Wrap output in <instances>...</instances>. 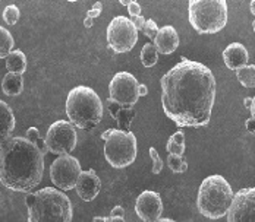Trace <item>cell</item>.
Returning a JSON list of instances; mask_svg holds the SVG:
<instances>
[{"mask_svg":"<svg viewBox=\"0 0 255 222\" xmlns=\"http://www.w3.org/2000/svg\"><path fill=\"white\" fill-rule=\"evenodd\" d=\"M161 107L179 127H204L216 101L214 74L200 62L182 57L161 80Z\"/></svg>","mask_w":255,"mask_h":222,"instance_id":"cell-1","label":"cell"},{"mask_svg":"<svg viewBox=\"0 0 255 222\" xmlns=\"http://www.w3.org/2000/svg\"><path fill=\"white\" fill-rule=\"evenodd\" d=\"M1 184L18 193H32L43 180L44 153L29 139L13 136L1 144Z\"/></svg>","mask_w":255,"mask_h":222,"instance_id":"cell-2","label":"cell"},{"mask_svg":"<svg viewBox=\"0 0 255 222\" xmlns=\"http://www.w3.org/2000/svg\"><path fill=\"white\" fill-rule=\"evenodd\" d=\"M28 222H72V202L62 190L44 187L25 198Z\"/></svg>","mask_w":255,"mask_h":222,"instance_id":"cell-3","label":"cell"},{"mask_svg":"<svg viewBox=\"0 0 255 222\" xmlns=\"http://www.w3.org/2000/svg\"><path fill=\"white\" fill-rule=\"evenodd\" d=\"M66 114L69 122L78 129H94L103 120L102 99L90 86H75L66 98Z\"/></svg>","mask_w":255,"mask_h":222,"instance_id":"cell-4","label":"cell"},{"mask_svg":"<svg viewBox=\"0 0 255 222\" xmlns=\"http://www.w3.org/2000/svg\"><path fill=\"white\" fill-rule=\"evenodd\" d=\"M233 198L235 193L229 181L220 174H213L203 180L198 189L197 208L205 218L220 220L228 215Z\"/></svg>","mask_w":255,"mask_h":222,"instance_id":"cell-5","label":"cell"},{"mask_svg":"<svg viewBox=\"0 0 255 222\" xmlns=\"http://www.w3.org/2000/svg\"><path fill=\"white\" fill-rule=\"evenodd\" d=\"M188 16L198 34H217L228 24V3L225 0H189Z\"/></svg>","mask_w":255,"mask_h":222,"instance_id":"cell-6","label":"cell"},{"mask_svg":"<svg viewBox=\"0 0 255 222\" xmlns=\"http://www.w3.org/2000/svg\"><path fill=\"white\" fill-rule=\"evenodd\" d=\"M138 153V142L135 135L129 130L124 132L115 129L109 141L104 144V156L106 161L113 168H127L133 164Z\"/></svg>","mask_w":255,"mask_h":222,"instance_id":"cell-7","label":"cell"},{"mask_svg":"<svg viewBox=\"0 0 255 222\" xmlns=\"http://www.w3.org/2000/svg\"><path fill=\"white\" fill-rule=\"evenodd\" d=\"M107 43L115 53H128L138 43V29L127 16H115L107 25Z\"/></svg>","mask_w":255,"mask_h":222,"instance_id":"cell-8","label":"cell"},{"mask_svg":"<svg viewBox=\"0 0 255 222\" xmlns=\"http://www.w3.org/2000/svg\"><path fill=\"white\" fill-rule=\"evenodd\" d=\"M81 173V164L75 156L69 153L60 155L51 164L50 180L59 190L69 192L77 187Z\"/></svg>","mask_w":255,"mask_h":222,"instance_id":"cell-9","label":"cell"},{"mask_svg":"<svg viewBox=\"0 0 255 222\" xmlns=\"http://www.w3.org/2000/svg\"><path fill=\"white\" fill-rule=\"evenodd\" d=\"M75 126L68 120H57L51 124L46 135V142L51 153L68 155L77 147Z\"/></svg>","mask_w":255,"mask_h":222,"instance_id":"cell-10","label":"cell"},{"mask_svg":"<svg viewBox=\"0 0 255 222\" xmlns=\"http://www.w3.org/2000/svg\"><path fill=\"white\" fill-rule=\"evenodd\" d=\"M138 86L139 83L133 74L129 72H119L112 77L109 83L110 98L118 101L124 107H133L139 98Z\"/></svg>","mask_w":255,"mask_h":222,"instance_id":"cell-11","label":"cell"},{"mask_svg":"<svg viewBox=\"0 0 255 222\" xmlns=\"http://www.w3.org/2000/svg\"><path fill=\"white\" fill-rule=\"evenodd\" d=\"M228 222H255V187L241 189L232 200Z\"/></svg>","mask_w":255,"mask_h":222,"instance_id":"cell-12","label":"cell"},{"mask_svg":"<svg viewBox=\"0 0 255 222\" xmlns=\"http://www.w3.org/2000/svg\"><path fill=\"white\" fill-rule=\"evenodd\" d=\"M135 214L144 222L158 221L163 214L161 196L153 190H144L135 202Z\"/></svg>","mask_w":255,"mask_h":222,"instance_id":"cell-13","label":"cell"},{"mask_svg":"<svg viewBox=\"0 0 255 222\" xmlns=\"http://www.w3.org/2000/svg\"><path fill=\"white\" fill-rule=\"evenodd\" d=\"M77 193L84 202H91L99 196L102 190V181L94 170L82 171L77 183Z\"/></svg>","mask_w":255,"mask_h":222,"instance_id":"cell-14","label":"cell"},{"mask_svg":"<svg viewBox=\"0 0 255 222\" xmlns=\"http://www.w3.org/2000/svg\"><path fill=\"white\" fill-rule=\"evenodd\" d=\"M223 60L230 71H239L241 68L248 65L250 54H248V50L244 44L232 43L223 50Z\"/></svg>","mask_w":255,"mask_h":222,"instance_id":"cell-15","label":"cell"},{"mask_svg":"<svg viewBox=\"0 0 255 222\" xmlns=\"http://www.w3.org/2000/svg\"><path fill=\"white\" fill-rule=\"evenodd\" d=\"M154 46H155L157 51L161 54H172L179 47L178 31L172 25H166V26L160 28V31L154 40Z\"/></svg>","mask_w":255,"mask_h":222,"instance_id":"cell-16","label":"cell"},{"mask_svg":"<svg viewBox=\"0 0 255 222\" xmlns=\"http://www.w3.org/2000/svg\"><path fill=\"white\" fill-rule=\"evenodd\" d=\"M0 122H1V136H0V144H4L7 139H10V133L15 129V116L12 108L4 102L0 101Z\"/></svg>","mask_w":255,"mask_h":222,"instance_id":"cell-17","label":"cell"},{"mask_svg":"<svg viewBox=\"0 0 255 222\" xmlns=\"http://www.w3.org/2000/svg\"><path fill=\"white\" fill-rule=\"evenodd\" d=\"M1 89L6 95L16 97L24 91V77L18 74H6L1 80Z\"/></svg>","mask_w":255,"mask_h":222,"instance_id":"cell-18","label":"cell"},{"mask_svg":"<svg viewBox=\"0 0 255 222\" xmlns=\"http://www.w3.org/2000/svg\"><path fill=\"white\" fill-rule=\"evenodd\" d=\"M4 60L9 74H22L26 71V56L21 50H13Z\"/></svg>","mask_w":255,"mask_h":222,"instance_id":"cell-19","label":"cell"},{"mask_svg":"<svg viewBox=\"0 0 255 222\" xmlns=\"http://www.w3.org/2000/svg\"><path fill=\"white\" fill-rule=\"evenodd\" d=\"M238 80L245 88H255V65H247L236 71Z\"/></svg>","mask_w":255,"mask_h":222,"instance_id":"cell-20","label":"cell"},{"mask_svg":"<svg viewBox=\"0 0 255 222\" xmlns=\"http://www.w3.org/2000/svg\"><path fill=\"white\" fill-rule=\"evenodd\" d=\"M139 59H141V63L145 66V68H153L155 66L157 60H158V51L155 49L153 43H147L144 44V47L141 50V54H139Z\"/></svg>","mask_w":255,"mask_h":222,"instance_id":"cell-21","label":"cell"},{"mask_svg":"<svg viewBox=\"0 0 255 222\" xmlns=\"http://www.w3.org/2000/svg\"><path fill=\"white\" fill-rule=\"evenodd\" d=\"M13 46H15V41H13L12 34L4 26H1L0 28V57L6 59L13 51Z\"/></svg>","mask_w":255,"mask_h":222,"instance_id":"cell-22","label":"cell"},{"mask_svg":"<svg viewBox=\"0 0 255 222\" xmlns=\"http://www.w3.org/2000/svg\"><path fill=\"white\" fill-rule=\"evenodd\" d=\"M133 119H135V108H133V107H124V108L119 111L118 117H116V122H118L119 130L129 132V127H130Z\"/></svg>","mask_w":255,"mask_h":222,"instance_id":"cell-23","label":"cell"},{"mask_svg":"<svg viewBox=\"0 0 255 222\" xmlns=\"http://www.w3.org/2000/svg\"><path fill=\"white\" fill-rule=\"evenodd\" d=\"M167 165H169V168L173 171V173H185L186 170H188V164H186V161L182 158V156H179V155H170L169 153V156H167Z\"/></svg>","mask_w":255,"mask_h":222,"instance_id":"cell-24","label":"cell"},{"mask_svg":"<svg viewBox=\"0 0 255 222\" xmlns=\"http://www.w3.org/2000/svg\"><path fill=\"white\" fill-rule=\"evenodd\" d=\"M19 9H18V6H15V4H9V6H6L4 9H3V21L6 22V24L9 25H15L18 21H19Z\"/></svg>","mask_w":255,"mask_h":222,"instance_id":"cell-25","label":"cell"},{"mask_svg":"<svg viewBox=\"0 0 255 222\" xmlns=\"http://www.w3.org/2000/svg\"><path fill=\"white\" fill-rule=\"evenodd\" d=\"M104 105H106V108L109 110V113H110V116L116 120V117H118V114H119V111L124 108V105L122 104H119L118 101H115L113 98H109L106 99V102H104Z\"/></svg>","mask_w":255,"mask_h":222,"instance_id":"cell-26","label":"cell"},{"mask_svg":"<svg viewBox=\"0 0 255 222\" xmlns=\"http://www.w3.org/2000/svg\"><path fill=\"white\" fill-rule=\"evenodd\" d=\"M150 156H151V161H153V173L160 174L163 170V159L161 156L158 155L157 149L150 148Z\"/></svg>","mask_w":255,"mask_h":222,"instance_id":"cell-27","label":"cell"},{"mask_svg":"<svg viewBox=\"0 0 255 222\" xmlns=\"http://www.w3.org/2000/svg\"><path fill=\"white\" fill-rule=\"evenodd\" d=\"M158 26L157 24L154 22L153 19H147V22H145V26H144V29H142V32L150 38V40H155V37H157V34H158Z\"/></svg>","mask_w":255,"mask_h":222,"instance_id":"cell-28","label":"cell"},{"mask_svg":"<svg viewBox=\"0 0 255 222\" xmlns=\"http://www.w3.org/2000/svg\"><path fill=\"white\" fill-rule=\"evenodd\" d=\"M185 145H179L176 142H173L170 138H169V141H167V144H166V149H167V152L170 153V155H179V156H183V153H185Z\"/></svg>","mask_w":255,"mask_h":222,"instance_id":"cell-29","label":"cell"},{"mask_svg":"<svg viewBox=\"0 0 255 222\" xmlns=\"http://www.w3.org/2000/svg\"><path fill=\"white\" fill-rule=\"evenodd\" d=\"M102 10H103V3L102 1H96V3L93 4V7L87 12V18L96 19V18H99V16H100Z\"/></svg>","mask_w":255,"mask_h":222,"instance_id":"cell-30","label":"cell"},{"mask_svg":"<svg viewBox=\"0 0 255 222\" xmlns=\"http://www.w3.org/2000/svg\"><path fill=\"white\" fill-rule=\"evenodd\" d=\"M128 12L132 18H138L141 16V6L138 4V1L135 0H130L129 4H128Z\"/></svg>","mask_w":255,"mask_h":222,"instance_id":"cell-31","label":"cell"},{"mask_svg":"<svg viewBox=\"0 0 255 222\" xmlns=\"http://www.w3.org/2000/svg\"><path fill=\"white\" fill-rule=\"evenodd\" d=\"M26 139H29L32 144H35L38 139H40V130L37 129V127H29L28 130H26Z\"/></svg>","mask_w":255,"mask_h":222,"instance_id":"cell-32","label":"cell"},{"mask_svg":"<svg viewBox=\"0 0 255 222\" xmlns=\"http://www.w3.org/2000/svg\"><path fill=\"white\" fill-rule=\"evenodd\" d=\"M170 139L173 141V142H176L179 145H185V135H183V132H176V133H173L172 136H170Z\"/></svg>","mask_w":255,"mask_h":222,"instance_id":"cell-33","label":"cell"},{"mask_svg":"<svg viewBox=\"0 0 255 222\" xmlns=\"http://www.w3.org/2000/svg\"><path fill=\"white\" fill-rule=\"evenodd\" d=\"M124 215H125V209L122 206H115L110 212V217L113 218H124Z\"/></svg>","mask_w":255,"mask_h":222,"instance_id":"cell-34","label":"cell"},{"mask_svg":"<svg viewBox=\"0 0 255 222\" xmlns=\"http://www.w3.org/2000/svg\"><path fill=\"white\" fill-rule=\"evenodd\" d=\"M93 222H128L124 218H113V217H109V218H104V217H96Z\"/></svg>","mask_w":255,"mask_h":222,"instance_id":"cell-35","label":"cell"},{"mask_svg":"<svg viewBox=\"0 0 255 222\" xmlns=\"http://www.w3.org/2000/svg\"><path fill=\"white\" fill-rule=\"evenodd\" d=\"M132 22H133V25L136 26V29H138V31H142V29H144V26H145L147 19H144V16L141 15V16H138V18H133V19H132Z\"/></svg>","mask_w":255,"mask_h":222,"instance_id":"cell-36","label":"cell"},{"mask_svg":"<svg viewBox=\"0 0 255 222\" xmlns=\"http://www.w3.org/2000/svg\"><path fill=\"white\" fill-rule=\"evenodd\" d=\"M35 145H37V148L40 149V150H41L44 155H46L47 152H50V150H49V147H47V142H46V139H41V138H40V139L35 142Z\"/></svg>","mask_w":255,"mask_h":222,"instance_id":"cell-37","label":"cell"},{"mask_svg":"<svg viewBox=\"0 0 255 222\" xmlns=\"http://www.w3.org/2000/svg\"><path fill=\"white\" fill-rule=\"evenodd\" d=\"M245 126H247V130L250 132V133H253L254 135L255 133V119H248L247 122H245Z\"/></svg>","mask_w":255,"mask_h":222,"instance_id":"cell-38","label":"cell"},{"mask_svg":"<svg viewBox=\"0 0 255 222\" xmlns=\"http://www.w3.org/2000/svg\"><path fill=\"white\" fill-rule=\"evenodd\" d=\"M138 94H139V97H145V95L148 94V88H147L144 83H139V86H138Z\"/></svg>","mask_w":255,"mask_h":222,"instance_id":"cell-39","label":"cell"},{"mask_svg":"<svg viewBox=\"0 0 255 222\" xmlns=\"http://www.w3.org/2000/svg\"><path fill=\"white\" fill-rule=\"evenodd\" d=\"M113 130L115 129H107V130H104L102 133V139L104 141V142H107L109 141V138L112 136V133H113Z\"/></svg>","mask_w":255,"mask_h":222,"instance_id":"cell-40","label":"cell"},{"mask_svg":"<svg viewBox=\"0 0 255 222\" xmlns=\"http://www.w3.org/2000/svg\"><path fill=\"white\" fill-rule=\"evenodd\" d=\"M94 25V19H91V18H85L84 19V26L85 28H91Z\"/></svg>","mask_w":255,"mask_h":222,"instance_id":"cell-41","label":"cell"},{"mask_svg":"<svg viewBox=\"0 0 255 222\" xmlns=\"http://www.w3.org/2000/svg\"><path fill=\"white\" fill-rule=\"evenodd\" d=\"M244 105H245L248 110H251V107H253V98H250V97H248V98L244 99Z\"/></svg>","mask_w":255,"mask_h":222,"instance_id":"cell-42","label":"cell"},{"mask_svg":"<svg viewBox=\"0 0 255 222\" xmlns=\"http://www.w3.org/2000/svg\"><path fill=\"white\" fill-rule=\"evenodd\" d=\"M251 114H253V119H255V97L253 98V107H251Z\"/></svg>","mask_w":255,"mask_h":222,"instance_id":"cell-43","label":"cell"},{"mask_svg":"<svg viewBox=\"0 0 255 222\" xmlns=\"http://www.w3.org/2000/svg\"><path fill=\"white\" fill-rule=\"evenodd\" d=\"M250 9H251V13L255 16V0L251 1V4H250Z\"/></svg>","mask_w":255,"mask_h":222,"instance_id":"cell-44","label":"cell"},{"mask_svg":"<svg viewBox=\"0 0 255 222\" xmlns=\"http://www.w3.org/2000/svg\"><path fill=\"white\" fill-rule=\"evenodd\" d=\"M155 222H176V221H173V220H170V218H160L158 221H155Z\"/></svg>","mask_w":255,"mask_h":222,"instance_id":"cell-45","label":"cell"},{"mask_svg":"<svg viewBox=\"0 0 255 222\" xmlns=\"http://www.w3.org/2000/svg\"><path fill=\"white\" fill-rule=\"evenodd\" d=\"M129 1H130V0H121V4H124V6H127V7H128Z\"/></svg>","mask_w":255,"mask_h":222,"instance_id":"cell-46","label":"cell"},{"mask_svg":"<svg viewBox=\"0 0 255 222\" xmlns=\"http://www.w3.org/2000/svg\"><path fill=\"white\" fill-rule=\"evenodd\" d=\"M253 28H254V32H255V21L253 22Z\"/></svg>","mask_w":255,"mask_h":222,"instance_id":"cell-47","label":"cell"},{"mask_svg":"<svg viewBox=\"0 0 255 222\" xmlns=\"http://www.w3.org/2000/svg\"><path fill=\"white\" fill-rule=\"evenodd\" d=\"M254 135H255V133H254Z\"/></svg>","mask_w":255,"mask_h":222,"instance_id":"cell-48","label":"cell"}]
</instances>
